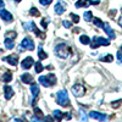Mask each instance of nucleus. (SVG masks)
I'll use <instances>...</instances> for the list:
<instances>
[{
  "label": "nucleus",
  "mask_w": 122,
  "mask_h": 122,
  "mask_svg": "<svg viewBox=\"0 0 122 122\" xmlns=\"http://www.w3.org/2000/svg\"><path fill=\"white\" fill-rule=\"evenodd\" d=\"M71 54H72V50L66 43H61L55 48V55H57L61 59H67Z\"/></svg>",
  "instance_id": "1"
},
{
  "label": "nucleus",
  "mask_w": 122,
  "mask_h": 122,
  "mask_svg": "<svg viewBox=\"0 0 122 122\" xmlns=\"http://www.w3.org/2000/svg\"><path fill=\"white\" fill-rule=\"evenodd\" d=\"M56 103L61 106H68L70 105V98L66 90H59L56 94Z\"/></svg>",
  "instance_id": "2"
},
{
  "label": "nucleus",
  "mask_w": 122,
  "mask_h": 122,
  "mask_svg": "<svg viewBox=\"0 0 122 122\" xmlns=\"http://www.w3.org/2000/svg\"><path fill=\"white\" fill-rule=\"evenodd\" d=\"M38 81H39V83L44 87H51V86L56 84V77L53 73L48 75V76H40Z\"/></svg>",
  "instance_id": "3"
},
{
  "label": "nucleus",
  "mask_w": 122,
  "mask_h": 122,
  "mask_svg": "<svg viewBox=\"0 0 122 122\" xmlns=\"http://www.w3.org/2000/svg\"><path fill=\"white\" fill-rule=\"evenodd\" d=\"M107 46V45H110V40L109 39H105V38H103V37H94L93 38V40L90 42V46H92V49H97L98 46Z\"/></svg>",
  "instance_id": "4"
},
{
  "label": "nucleus",
  "mask_w": 122,
  "mask_h": 122,
  "mask_svg": "<svg viewBox=\"0 0 122 122\" xmlns=\"http://www.w3.org/2000/svg\"><path fill=\"white\" fill-rule=\"evenodd\" d=\"M72 94L76 97V98H81L86 94V88L82 86V84H76L72 87Z\"/></svg>",
  "instance_id": "5"
},
{
  "label": "nucleus",
  "mask_w": 122,
  "mask_h": 122,
  "mask_svg": "<svg viewBox=\"0 0 122 122\" xmlns=\"http://www.w3.org/2000/svg\"><path fill=\"white\" fill-rule=\"evenodd\" d=\"M21 45H22V48L23 49H27V50H34V42L30 38H25L23 40H22V43H21Z\"/></svg>",
  "instance_id": "6"
},
{
  "label": "nucleus",
  "mask_w": 122,
  "mask_h": 122,
  "mask_svg": "<svg viewBox=\"0 0 122 122\" xmlns=\"http://www.w3.org/2000/svg\"><path fill=\"white\" fill-rule=\"evenodd\" d=\"M0 16H1V18L4 20V21L6 22V23H10L14 20V17H12V15H11V12H9L7 10H4V9H1L0 10Z\"/></svg>",
  "instance_id": "7"
},
{
  "label": "nucleus",
  "mask_w": 122,
  "mask_h": 122,
  "mask_svg": "<svg viewBox=\"0 0 122 122\" xmlns=\"http://www.w3.org/2000/svg\"><path fill=\"white\" fill-rule=\"evenodd\" d=\"M65 10H66V6H65L64 1L62 0H59V3H56V5H55V12L57 15H62L65 12Z\"/></svg>",
  "instance_id": "8"
},
{
  "label": "nucleus",
  "mask_w": 122,
  "mask_h": 122,
  "mask_svg": "<svg viewBox=\"0 0 122 122\" xmlns=\"http://www.w3.org/2000/svg\"><path fill=\"white\" fill-rule=\"evenodd\" d=\"M89 116L92 118L98 120V121H106V118H107V116L105 114H100V112H97V111H92V112L89 114Z\"/></svg>",
  "instance_id": "9"
},
{
  "label": "nucleus",
  "mask_w": 122,
  "mask_h": 122,
  "mask_svg": "<svg viewBox=\"0 0 122 122\" xmlns=\"http://www.w3.org/2000/svg\"><path fill=\"white\" fill-rule=\"evenodd\" d=\"M5 62H7V64H10V65H12V66H16L17 65V61H18V57H17V55H9V56H6V57H4L3 59Z\"/></svg>",
  "instance_id": "10"
},
{
  "label": "nucleus",
  "mask_w": 122,
  "mask_h": 122,
  "mask_svg": "<svg viewBox=\"0 0 122 122\" xmlns=\"http://www.w3.org/2000/svg\"><path fill=\"white\" fill-rule=\"evenodd\" d=\"M103 28H104L105 33H106V34L109 36V38H110V39H115L116 34H115V32H114V29H112V28L110 27V25H109V23H104Z\"/></svg>",
  "instance_id": "11"
},
{
  "label": "nucleus",
  "mask_w": 122,
  "mask_h": 122,
  "mask_svg": "<svg viewBox=\"0 0 122 122\" xmlns=\"http://www.w3.org/2000/svg\"><path fill=\"white\" fill-rule=\"evenodd\" d=\"M32 65H33V59L30 57V56L26 57V59L22 61V64H21V66H22L23 70H28V68H30V66H32Z\"/></svg>",
  "instance_id": "12"
},
{
  "label": "nucleus",
  "mask_w": 122,
  "mask_h": 122,
  "mask_svg": "<svg viewBox=\"0 0 122 122\" xmlns=\"http://www.w3.org/2000/svg\"><path fill=\"white\" fill-rule=\"evenodd\" d=\"M21 81L23 83H26V84H32L33 83V77L30 76L29 73H23L21 76Z\"/></svg>",
  "instance_id": "13"
},
{
  "label": "nucleus",
  "mask_w": 122,
  "mask_h": 122,
  "mask_svg": "<svg viewBox=\"0 0 122 122\" xmlns=\"http://www.w3.org/2000/svg\"><path fill=\"white\" fill-rule=\"evenodd\" d=\"M4 90H5V98H6L7 100H10V99L14 97V90H12L11 87L5 86V87H4Z\"/></svg>",
  "instance_id": "14"
},
{
  "label": "nucleus",
  "mask_w": 122,
  "mask_h": 122,
  "mask_svg": "<svg viewBox=\"0 0 122 122\" xmlns=\"http://www.w3.org/2000/svg\"><path fill=\"white\" fill-rule=\"evenodd\" d=\"M11 79H12V73H11V71H6V72L1 77V81L5 83H9V82H11Z\"/></svg>",
  "instance_id": "15"
},
{
  "label": "nucleus",
  "mask_w": 122,
  "mask_h": 122,
  "mask_svg": "<svg viewBox=\"0 0 122 122\" xmlns=\"http://www.w3.org/2000/svg\"><path fill=\"white\" fill-rule=\"evenodd\" d=\"M89 5H92V3H90V0H78V1L75 4V6L76 7H87V6H89Z\"/></svg>",
  "instance_id": "16"
},
{
  "label": "nucleus",
  "mask_w": 122,
  "mask_h": 122,
  "mask_svg": "<svg viewBox=\"0 0 122 122\" xmlns=\"http://www.w3.org/2000/svg\"><path fill=\"white\" fill-rule=\"evenodd\" d=\"M30 92H32V95L33 98H37V95L39 94V86L37 83H32V86H30Z\"/></svg>",
  "instance_id": "17"
},
{
  "label": "nucleus",
  "mask_w": 122,
  "mask_h": 122,
  "mask_svg": "<svg viewBox=\"0 0 122 122\" xmlns=\"http://www.w3.org/2000/svg\"><path fill=\"white\" fill-rule=\"evenodd\" d=\"M53 115H54V117L56 118V121H61V120H62V118L66 116V114H62L60 110H54Z\"/></svg>",
  "instance_id": "18"
},
{
  "label": "nucleus",
  "mask_w": 122,
  "mask_h": 122,
  "mask_svg": "<svg viewBox=\"0 0 122 122\" xmlns=\"http://www.w3.org/2000/svg\"><path fill=\"white\" fill-rule=\"evenodd\" d=\"M23 27H25V29H27V32H29V30H34V29L37 28V27H36V23L32 22V21H29V22L25 23Z\"/></svg>",
  "instance_id": "19"
},
{
  "label": "nucleus",
  "mask_w": 122,
  "mask_h": 122,
  "mask_svg": "<svg viewBox=\"0 0 122 122\" xmlns=\"http://www.w3.org/2000/svg\"><path fill=\"white\" fill-rule=\"evenodd\" d=\"M5 46H6V49L11 50V49H12V48L15 46L14 39H11V38H6V39H5Z\"/></svg>",
  "instance_id": "20"
},
{
  "label": "nucleus",
  "mask_w": 122,
  "mask_h": 122,
  "mask_svg": "<svg viewBox=\"0 0 122 122\" xmlns=\"http://www.w3.org/2000/svg\"><path fill=\"white\" fill-rule=\"evenodd\" d=\"M38 55H39V60H44V59L48 57V54L44 53V50L42 49V46L38 48Z\"/></svg>",
  "instance_id": "21"
},
{
  "label": "nucleus",
  "mask_w": 122,
  "mask_h": 122,
  "mask_svg": "<svg viewBox=\"0 0 122 122\" xmlns=\"http://www.w3.org/2000/svg\"><path fill=\"white\" fill-rule=\"evenodd\" d=\"M79 42L82 43V44H90V38L88 37V36H81V38H79Z\"/></svg>",
  "instance_id": "22"
},
{
  "label": "nucleus",
  "mask_w": 122,
  "mask_h": 122,
  "mask_svg": "<svg viewBox=\"0 0 122 122\" xmlns=\"http://www.w3.org/2000/svg\"><path fill=\"white\" fill-rule=\"evenodd\" d=\"M29 15H30V16H34V17H39V16H40V12H39L38 9L32 7V9L29 10Z\"/></svg>",
  "instance_id": "23"
},
{
  "label": "nucleus",
  "mask_w": 122,
  "mask_h": 122,
  "mask_svg": "<svg viewBox=\"0 0 122 122\" xmlns=\"http://www.w3.org/2000/svg\"><path fill=\"white\" fill-rule=\"evenodd\" d=\"M17 37V33L14 32V30H9V32L5 33V38H11V39H15Z\"/></svg>",
  "instance_id": "24"
},
{
  "label": "nucleus",
  "mask_w": 122,
  "mask_h": 122,
  "mask_svg": "<svg viewBox=\"0 0 122 122\" xmlns=\"http://www.w3.org/2000/svg\"><path fill=\"white\" fill-rule=\"evenodd\" d=\"M83 17H84V20H86V22H90L92 18H93V15H92L90 11H87V12H84Z\"/></svg>",
  "instance_id": "25"
},
{
  "label": "nucleus",
  "mask_w": 122,
  "mask_h": 122,
  "mask_svg": "<svg viewBox=\"0 0 122 122\" xmlns=\"http://www.w3.org/2000/svg\"><path fill=\"white\" fill-rule=\"evenodd\" d=\"M43 70H44V67H43L42 64H40V61H37V64H36V72L37 73H40Z\"/></svg>",
  "instance_id": "26"
},
{
  "label": "nucleus",
  "mask_w": 122,
  "mask_h": 122,
  "mask_svg": "<svg viewBox=\"0 0 122 122\" xmlns=\"http://www.w3.org/2000/svg\"><path fill=\"white\" fill-rule=\"evenodd\" d=\"M93 22H94V25H95L97 27H101V28H103V26H104V22L101 21L100 18H94Z\"/></svg>",
  "instance_id": "27"
},
{
  "label": "nucleus",
  "mask_w": 122,
  "mask_h": 122,
  "mask_svg": "<svg viewBox=\"0 0 122 122\" xmlns=\"http://www.w3.org/2000/svg\"><path fill=\"white\" fill-rule=\"evenodd\" d=\"M100 61H106V62H111V61H114V56L112 55H106L104 57H101Z\"/></svg>",
  "instance_id": "28"
},
{
  "label": "nucleus",
  "mask_w": 122,
  "mask_h": 122,
  "mask_svg": "<svg viewBox=\"0 0 122 122\" xmlns=\"http://www.w3.org/2000/svg\"><path fill=\"white\" fill-rule=\"evenodd\" d=\"M70 16H71V18L73 20V23H78L79 22V16H77L75 14H70Z\"/></svg>",
  "instance_id": "29"
},
{
  "label": "nucleus",
  "mask_w": 122,
  "mask_h": 122,
  "mask_svg": "<svg viewBox=\"0 0 122 122\" xmlns=\"http://www.w3.org/2000/svg\"><path fill=\"white\" fill-rule=\"evenodd\" d=\"M39 3L43 6H48V5H50V3H53V0H39Z\"/></svg>",
  "instance_id": "30"
},
{
  "label": "nucleus",
  "mask_w": 122,
  "mask_h": 122,
  "mask_svg": "<svg viewBox=\"0 0 122 122\" xmlns=\"http://www.w3.org/2000/svg\"><path fill=\"white\" fill-rule=\"evenodd\" d=\"M121 104H122V100H117V101H114V103H111V106L115 107V109H117Z\"/></svg>",
  "instance_id": "31"
},
{
  "label": "nucleus",
  "mask_w": 122,
  "mask_h": 122,
  "mask_svg": "<svg viewBox=\"0 0 122 122\" xmlns=\"http://www.w3.org/2000/svg\"><path fill=\"white\" fill-rule=\"evenodd\" d=\"M62 26H64L65 28H71V27H72V22H70V21H66V20H65V21L62 22Z\"/></svg>",
  "instance_id": "32"
},
{
  "label": "nucleus",
  "mask_w": 122,
  "mask_h": 122,
  "mask_svg": "<svg viewBox=\"0 0 122 122\" xmlns=\"http://www.w3.org/2000/svg\"><path fill=\"white\" fill-rule=\"evenodd\" d=\"M116 14H117L116 10H110V11H109V16H110L111 18H115V17H116Z\"/></svg>",
  "instance_id": "33"
},
{
  "label": "nucleus",
  "mask_w": 122,
  "mask_h": 122,
  "mask_svg": "<svg viewBox=\"0 0 122 122\" xmlns=\"http://www.w3.org/2000/svg\"><path fill=\"white\" fill-rule=\"evenodd\" d=\"M48 23H49V21H48L46 18H43V20H42V27H43V28H45V29H46Z\"/></svg>",
  "instance_id": "34"
},
{
  "label": "nucleus",
  "mask_w": 122,
  "mask_h": 122,
  "mask_svg": "<svg viewBox=\"0 0 122 122\" xmlns=\"http://www.w3.org/2000/svg\"><path fill=\"white\" fill-rule=\"evenodd\" d=\"M117 62L122 64V54H121V51H117Z\"/></svg>",
  "instance_id": "35"
},
{
  "label": "nucleus",
  "mask_w": 122,
  "mask_h": 122,
  "mask_svg": "<svg viewBox=\"0 0 122 122\" xmlns=\"http://www.w3.org/2000/svg\"><path fill=\"white\" fill-rule=\"evenodd\" d=\"M81 114H82V121H87V115L84 114L83 110H81Z\"/></svg>",
  "instance_id": "36"
},
{
  "label": "nucleus",
  "mask_w": 122,
  "mask_h": 122,
  "mask_svg": "<svg viewBox=\"0 0 122 122\" xmlns=\"http://www.w3.org/2000/svg\"><path fill=\"white\" fill-rule=\"evenodd\" d=\"M4 5H5V3L3 1V0H0V10L4 9Z\"/></svg>",
  "instance_id": "37"
},
{
  "label": "nucleus",
  "mask_w": 122,
  "mask_h": 122,
  "mask_svg": "<svg viewBox=\"0 0 122 122\" xmlns=\"http://www.w3.org/2000/svg\"><path fill=\"white\" fill-rule=\"evenodd\" d=\"M118 25H120V26H121V27H122V17H121V18H120V20H118Z\"/></svg>",
  "instance_id": "38"
},
{
  "label": "nucleus",
  "mask_w": 122,
  "mask_h": 122,
  "mask_svg": "<svg viewBox=\"0 0 122 122\" xmlns=\"http://www.w3.org/2000/svg\"><path fill=\"white\" fill-rule=\"evenodd\" d=\"M73 32H75V33H79V29H78V28H75Z\"/></svg>",
  "instance_id": "39"
},
{
  "label": "nucleus",
  "mask_w": 122,
  "mask_h": 122,
  "mask_svg": "<svg viewBox=\"0 0 122 122\" xmlns=\"http://www.w3.org/2000/svg\"><path fill=\"white\" fill-rule=\"evenodd\" d=\"M15 1H16V3H21V1H22V0H15Z\"/></svg>",
  "instance_id": "40"
},
{
  "label": "nucleus",
  "mask_w": 122,
  "mask_h": 122,
  "mask_svg": "<svg viewBox=\"0 0 122 122\" xmlns=\"http://www.w3.org/2000/svg\"><path fill=\"white\" fill-rule=\"evenodd\" d=\"M120 51H121V54H122V45H121V49H120Z\"/></svg>",
  "instance_id": "41"
},
{
  "label": "nucleus",
  "mask_w": 122,
  "mask_h": 122,
  "mask_svg": "<svg viewBox=\"0 0 122 122\" xmlns=\"http://www.w3.org/2000/svg\"><path fill=\"white\" fill-rule=\"evenodd\" d=\"M121 11H122V10H121Z\"/></svg>",
  "instance_id": "42"
}]
</instances>
